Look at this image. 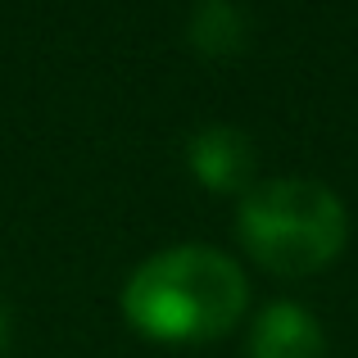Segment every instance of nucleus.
Instances as JSON below:
<instances>
[{
  "label": "nucleus",
  "instance_id": "1",
  "mask_svg": "<svg viewBox=\"0 0 358 358\" xmlns=\"http://www.w3.org/2000/svg\"><path fill=\"white\" fill-rule=\"evenodd\" d=\"M250 281L222 250L173 245L145 259L122 286V317L164 345L218 341L241 322Z\"/></svg>",
  "mask_w": 358,
  "mask_h": 358
},
{
  "label": "nucleus",
  "instance_id": "2",
  "mask_svg": "<svg viewBox=\"0 0 358 358\" xmlns=\"http://www.w3.org/2000/svg\"><path fill=\"white\" fill-rule=\"evenodd\" d=\"M236 236L259 268L277 277H313L341 259L350 241V213L308 177H277L241 195Z\"/></svg>",
  "mask_w": 358,
  "mask_h": 358
},
{
  "label": "nucleus",
  "instance_id": "3",
  "mask_svg": "<svg viewBox=\"0 0 358 358\" xmlns=\"http://www.w3.org/2000/svg\"><path fill=\"white\" fill-rule=\"evenodd\" d=\"M191 177L209 191H250L254 186V141L236 127H204L186 145Z\"/></svg>",
  "mask_w": 358,
  "mask_h": 358
},
{
  "label": "nucleus",
  "instance_id": "4",
  "mask_svg": "<svg viewBox=\"0 0 358 358\" xmlns=\"http://www.w3.org/2000/svg\"><path fill=\"white\" fill-rule=\"evenodd\" d=\"M250 358H327V336L299 304H268L254 317Z\"/></svg>",
  "mask_w": 358,
  "mask_h": 358
},
{
  "label": "nucleus",
  "instance_id": "5",
  "mask_svg": "<svg viewBox=\"0 0 358 358\" xmlns=\"http://www.w3.org/2000/svg\"><path fill=\"white\" fill-rule=\"evenodd\" d=\"M245 36H250V27H245L241 9L227 5V0H209V5L195 9L191 18V41L200 55H213V59H222V55H236L245 45Z\"/></svg>",
  "mask_w": 358,
  "mask_h": 358
},
{
  "label": "nucleus",
  "instance_id": "6",
  "mask_svg": "<svg viewBox=\"0 0 358 358\" xmlns=\"http://www.w3.org/2000/svg\"><path fill=\"white\" fill-rule=\"evenodd\" d=\"M0 345H5V313H0Z\"/></svg>",
  "mask_w": 358,
  "mask_h": 358
}]
</instances>
